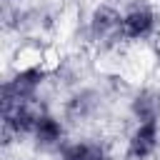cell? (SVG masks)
I'll list each match as a JSON object with an SVG mask.
<instances>
[{"label":"cell","mask_w":160,"mask_h":160,"mask_svg":"<svg viewBox=\"0 0 160 160\" xmlns=\"http://www.w3.org/2000/svg\"><path fill=\"white\" fill-rule=\"evenodd\" d=\"M2 2H5V5H12V2H18V0H2Z\"/></svg>","instance_id":"9c48e42d"},{"label":"cell","mask_w":160,"mask_h":160,"mask_svg":"<svg viewBox=\"0 0 160 160\" xmlns=\"http://www.w3.org/2000/svg\"><path fill=\"white\" fill-rule=\"evenodd\" d=\"M128 110L135 122H160V90L158 88H138L130 95Z\"/></svg>","instance_id":"52a82bcc"},{"label":"cell","mask_w":160,"mask_h":160,"mask_svg":"<svg viewBox=\"0 0 160 160\" xmlns=\"http://www.w3.org/2000/svg\"><path fill=\"white\" fill-rule=\"evenodd\" d=\"M158 12L145 0H132L122 10V38L128 42H142L150 40L158 32Z\"/></svg>","instance_id":"3957f363"},{"label":"cell","mask_w":160,"mask_h":160,"mask_svg":"<svg viewBox=\"0 0 160 160\" xmlns=\"http://www.w3.org/2000/svg\"><path fill=\"white\" fill-rule=\"evenodd\" d=\"M60 160H110V145L100 138L68 140L58 152Z\"/></svg>","instance_id":"ba28073f"},{"label":"cell","mask_w":160,"mask_h":160,"mask_svg":"<svg viewBox=\"0 0 160 160\" xmlns=\"http://www.w3.org/2000/svg\"><path fill=\"white\" fill-rule=\"evenodd\" d=\"M160 148V122H135L125 138V160H152Z\"/></svg>","instance_id":"277c9868"},{"label":"cell","mask_w":160,"mask_h":160,"mask_svg":"<svg viewBox=\"0 0 160 160\" xmlns=\"http://www.w3.org/2000/svg\"><path fill=\"white\" fill-rule=\"evenodd\" d=\"M50 72L42 62H32V65H18L15 72L2 82V92H0V102H12V100H30V98H40V88L48 82Z\"/></svg>","instance_id":"7a4b0ae2"},{"label":"cell","mask_w":160,"mask_h":160,"mask_svg":"<svg viewBox=\"0 0 160 160\" xmlns=\"http://www.w3.org/2000/svg\"><path fill=\"white\" fill-rule=\"evenodd\" d=\"M88 38L100 48V50H118L125 38H122V10L110 5V2H100L90 10L88 15Z\"/></svg>","instance_id":"6da1fadb"},{"label":"cell","mask_w":160,"mask_h":160,"mask_svg":"<svg viewBox=\"0 0 160 160\" xmlns=\"http://www.w3.org/2000/svg\"><path fill=\"white\" fill-rule=\"evenodd\" d=\"M100 110V92L92 88H78L62 100V120L68 125H82Z\"/></svg>","instance_id":"5b68a950"},{"label":"cell","mask_w":160,"mask_h":160,"mask_svg":"<svg viewBox=\"0 0 160 160\" xmlns=\"http://www.w3.org/2000/svg\"><path fill=\"white\" fill-rule=\"evenodd\" d=\"M65 135H68L65 120L48 110V112L40 118V122L35 125V130H32V145H35V150H40V152H60L62 145L68 142Z\"/></svg>","instance_id":"8992f818"}]
</instances>
